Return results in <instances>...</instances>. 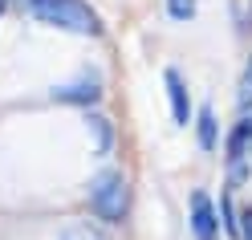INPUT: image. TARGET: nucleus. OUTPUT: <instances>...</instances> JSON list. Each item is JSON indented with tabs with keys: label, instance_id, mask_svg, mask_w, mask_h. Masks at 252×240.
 Instances as JSON below:
<instances>
[{
	"label": "nucleus",
	"instance_id": "obj_8",
	"mask_svg": "<svg viewBox=\"0 0 252 240\" xmlns=\"http://www.w3.org/2000/svg\"><path fill=\"white\" fill-rule=\"evenodd\" d=\"M90 131L98 135V138H94V147H98V155H106L110 147H114V135H110V122H106V118L90 114Z\"/></svg>",
	"mask_w": 252,
	"mask_h": 240
},
{
	"label": "nucleus",
	"instance_id": "obj_2",
	"mask_svg": "<svg viewBox=\"0 0 252 240\" xmlns=\"http://www.w3.org/2000/svg\"><path fill=\"white\" fill-rule=\"evenodd\" d=\"M90 207L98 220H122L126 216V179L118 167H102L90 183Z\"/></svg>",
	"mask_w": 252,
	"mask_h": 240
},
{
	"label": "nucleus",
	"instance_id": "obj_9",
	"mask_svg": "<svg viewBox=\"0 0 252 240\" xmlns=\"http://www.w3.org/2000/svg\"><path fill=\"white\" fill-rule=\"evenodd\" d=\"M57 240H106V232L90 228V224H69V228H61Z\"/></svg>",
	"mask_w": 252,
	"mask_h": 240
},
{
	"label": "nucleus",
	"instance_id": "obj_1",
	"mask_svg": "<svg viewBox=\"0 0 252 240\" xmlns=\"http://www.w3.org/2000/svg\"><path fill=\"white\" fill-rule=\"evenodd\" d=\"M29 12L45 25H57V29H69V33H82V37H98L102 33V21L94 17V8L86 0H29Z\"/></svg>",
	"mask_w": 252,
	"mask_h": 240
},
{
	"label": "nucleus",
	"instance_id": "obj_11",
	"mask_svg": "<svg viewBox=\"0 0 252 240\" xmlns=\"http://www.w3.org/2000/svg\"><path fill=\"white\" fill-rule=\"evenodd\" d=\"M240 110H252V61H248V69L240 77Z\"/></svg>",
	"mask_w": 252,
	"mask_h": 240
},
{
	"label": "nucleus",
	"instance_id": "obj_10",
	"mask_svg": "<svg viewBox=\"0 0 252 240\" xmlns=\"http://www.w3.org/2000/svg\"><path fill=\"white\" fill-rule=\"evenodd\" d=\"M167 12L175 21H187V17H195V0H167Z\"/></svg>",
	"mask_w": 252,
	"mask_h": 240
},
{
	"label": "nucleus",
	"instance_id": "obj_7",
	"mask_svg": "<svg viewBox=\"0 0 252 240\" xmlns=\"http://www.w3.org/2000/svg\"><path fill=\"white\" fill-rule=\"evenodd\" d=\"M216 138H220V131H216V110H212V106H203V110H199V147H203V151H212V147H216Z\"/></svg>",
	"mask_w": 252,
	"mask_h": 240
},
{
	"label": "nucleus",
	"instance_id": "obj_6",
	"mask_svg": "<svg viewBox=\"0 0 252 240\" xmlns=\"http://www.w3.org/2000/svg\"><path fill=\"white\" fill-rule=\"evenodd\" d=\"M163 82H167V94H171V114H175V122L183 126L187 118H191V110H187V94H183V82H179L175 69H167Z\"/></svg>",
	"mask_w": 252,
	"mask_h": 240
},
{
	"label": "nucleus",
	"instance_id": "obj_4",
	"mask_svg": "<svg viewBox=\"0 0 252 240\" xmlns=\"http://www.w3.org/2000/svg\"><path fill=\"white\" fill-rule=\"evenodd\" d=\"M98 94H102V77L94 73V69H86L73 86H57L53 98L57 102H73V106H94V102H98Z\"/></svg>",
	"mask_w": 252,
	"mask_h": 240
},
{
	"label": "nucleus",
	"instance_id": "obj_3",
	"mask_svg": "<svg viewBox=\"0 0 252 240\" xmlns=\"http://www.w3.org/2000/svg\"><path fill=\"white\" fill-rule=\"evenodd\" d=\"M187 212H191V232H195V240H216V236H220V224H216V212H212V196H208V191H191Z\"/></svg>",
	"mask_w": 252,
	"mask_h": 240
},
{
	"label": "nucleus",
	"instance_id": "obj_12",
	"mask_svg": "<svg viewBox=\"0 0 252 240\" xmlns=\"http://www.w3.org/2000/svg\"><path fill=\"white\" fill-rule=\"evenodd\" d=\"M240 236H244V240H252V207L240 216Z\"/></svg>",
	"mask_w": 252,
	"mask_h": 240
},
{
	"label": "nucleus",
	"instance_id": "obj_5",
	"mask_svg": "<svg viewBox=\"0 0 252 240\" xmlns=\"http://www.w3.org/2000/svg\"><path fill=\"white\" fill-rule=\"evenodd\" d=\"M252 142V122H240L228 138V159H232V183L244 179V147Z\"/></svg>",
	"mask_w": 252,
	"mask_h": 240
},
{
	"label": "nucleus",
	"instance_id": "obj_13",
	"mask_svg": "<svg viewBox=\"0 0 252 240\" xmlns=\"http://www.w3.org/2000/svg\"><path fill=\"white\" fill-rule=\"evenodd\" d=\"M0 12H4V0H0Z\"/></svg>",
	"mask_w": 252,
	"mask_h": 240
}]
</instances>
